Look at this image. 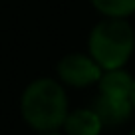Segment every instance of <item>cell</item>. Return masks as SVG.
Wrapping results in <instances>:
<instances>
[{
  "label": "cell",
  "mask_w": 135,
  "mask_h": 135,
  "mask_svg": "<svg viewBox=\"0 0 135 135\" xmlns=\"http://www.w3.org/2000/svg\"><path fill=\"white\" fill-rule=\"evenodd\" d=\"M129 135H135V129H133V131H131V133H129Z\"/></svg>",
  "instance_id": "cell-10"
},
{
  "label": "cell",
  "mask_w": 135,
  "mask_h": 135,
  "mask_svg": "<svg viewBox=\"0 0 135 135\" xmlns=\"http://www.w3.org/2000/svg\"><path fill=\"white\" fill-rule=\"evenodd\" d=\"M93 111L99 115L103 125L115 127L131 117L133 103H131V97H117V95L99 93L95 103H93Z\"/></svg>",
  "instance_id": "cell-4"
},
{
  "label": "cell",
  "mask_w": 135,
  "mask_h": 135,
  "mask_svg": "<svg viewBox=\"0 0 135 135\" xmlns=\"http://www.w3.org/2000/svg\"><path fill=\"white\" fill-rule=\"evenodd\" d=\"M62 127L66 135H99L103 123L99 115L93 111V107H81V109L70 111Z\"/></svg>",
  "instance_id": "cell-5"
},
{
  "label": "cell",
  "mask_w": 135,
  "mask_h": 135,
  "mask_svg": "<svg viewBox=\"0 0 135 135\" xmlns=\"http://www.w3.org/2000/svg\"><path fill=\"white\" fill-rule=\"evenodd\" d=\"M40 135H60L58 131H44V133H40Z\"/></svg>",
  "instance_id": "cell-9"
},
{
  "label": "cell",
  "mask_w": 135,
  "mask_h": 135,
  "mask_svg": "<svg viewBox=\"0 0 135 135\" xmlns=\"http://www.w3.org/2000/svg\"><path fill=\"white\" fill-rule=\"evenodd\" d=\"M20 111L32 129L56 131L68 117V95L62 84L52 78H38L26 85L20 97Z\"/></svg>",
  "instance_id": "cell-1"
},
{
  "label": "cell",
  "mask_w": 135,
  "mask_h": 135,
  "mask_svg": "<svg viewBox=\"0 0 135 135\" xmlns=\"http://www.w3.org/2000/svg\"><path fill=\"white\" fill-rule=\"evenodd\" d=\"M89 56L103 72L119 70L127 64L135 48V32L125 18H105L89 34Z\"/></svg>",
  "instance_id": "cell-2"
},
{
  "label": "cell",
  "mask_w": 135,
  "mask_h": 135,
  "mask_svg": "<svg viewBox=\"0 0 135 135\" xmlns=\"http://www.w3.org/2000/svg\"><path fill=\"white\" fill-rule=\"evenodd\" d=\"M133 84H135V78H131V74L125 72L123 68L103 72V76H101L99 81H97L99 93L117 95V97H131Z\"/></svg>",
  "instance_id": "cell-6"
},
{
  "label": "cell",
  "mask_w": 135,
  "mask_h": 135,
  "mask_svg": "<svg viewBox=\"0 0 135 135\" xmlns=\"http://www.w3.org/2000/svg\"><path fill=\"white\" fill-rule=\"evenodd\" d=\"M91 4L105 18H127L135 12V0H91Z\"/></svg>",
  "instance_id": "cell-7"
},
{
  "label": "cell",
  "mask_w": 135,
  "mask_h": 135,
  "mask_svg": "<svg viewBox=\"0 0 135 135\" xmlns=\"http://www.w3.org/2000/svg\"><path fill=\"white\" fill-rule=\"evenodd\" d=\"M58 76L64 84L72 88H88L99 81V78L103 76V70L91 56L68 54L58 64Z\"/></svg>",
  "instance_id": "cell-3"
},
{
  "label": "cell",
  "mask_w": 135,
  "mask_h": 135,
  "mask_svg": "<svg viewBox=\"0 0 135 135\" xmlns=\"http://www.w3.org/2000/svg\"><path fill=\"white\" fill-rule=\"evenodd\" d=\"M131 103H133V109H135V84H133V91H131Z\"/></svg>",
  "instance_id": "cell-8"
}]
</instances>
